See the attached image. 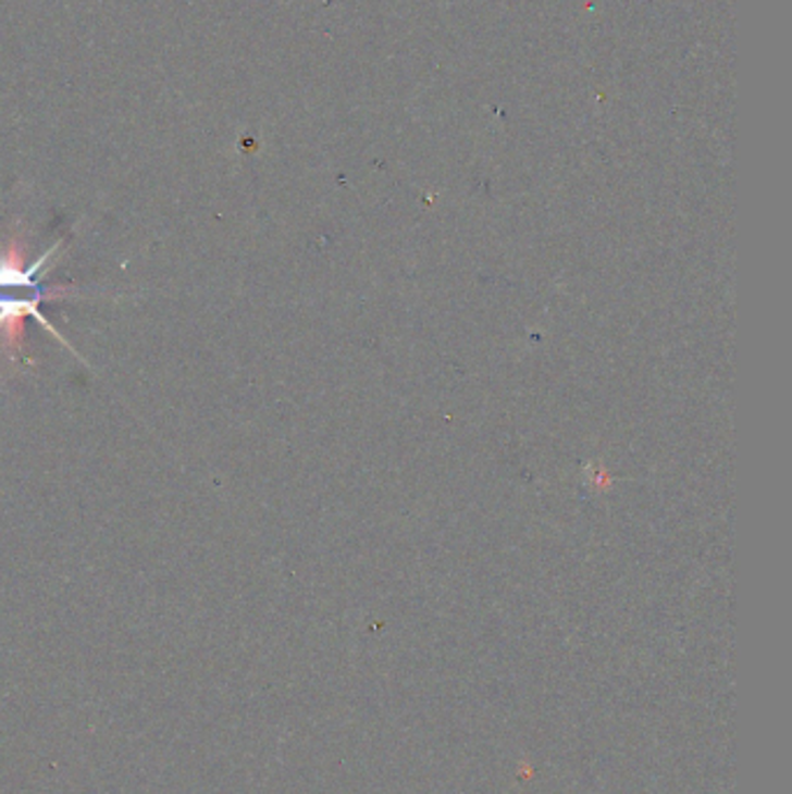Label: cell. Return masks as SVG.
<instances>
[{
    "mask_svg": "<svg viewBox=\"0 0 792 794\" xmlns=\"http://www.w3.org/2000/svg\"><path fill=\"white\" fill-rule=\"evenodd\" d=\"M61 245L51 247L45 256H40L36 263L26 265L24 263V247L20 241L12 239L10 245L0 251V337H3L5 351H20L24 344V319L33 317L45 331L54 335L63 347L71 349V344L57 331L49 319L40 312V305L45 298H63L65 288L59 290H45L36 284V274L47 272L49 258L59 251Z\"/></svg>",
    "mask_w": 792,
    "mask_h": 794,
    "instance_id": "obj_1",
    "label": "cell"
}]
</instances>
